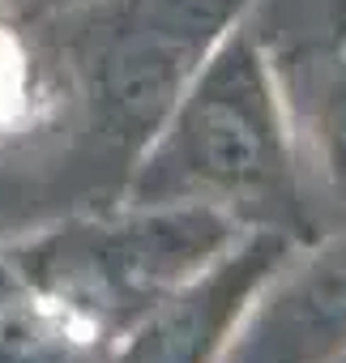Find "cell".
Wrapping results in <instances>:
<instances>
[{
  "mask_svg": "<svg viewBox=\"0 0 346 363\" xmlns=\"http://www.w3.org/2000/svg\"><path fill=\"white\" fill-rule=\"evenodd\" d=\"M240 0H120L90 35V86L116 133H145Z\"/></svg>",
  "mask_w": 346,
  "mask_h": 363,
  "instance_id": "1",
  "label": "cell"
},
{
  "mask_svg": "<svg viewBox=\"0 0 346 363\" xmlns=\"http://www.w3.org/2000/svg\"><path fill=\"white\" fill-rule=\"evenodd\" d=\"M180 154L193 175L223 189H257L278 175V124L257 60L231 48L180 116Z\"/></svg>",
  "mask_w": 346,
  "mask_h": 363,
  "instance_id": "2",
  "label": "cell"
},
{
  "mask_svg": "<svg viewBox=\"0 0 346 363\" xmlns=\"http://www.w3.org/2000/svg\"><path fill=\"white\" fill-rule=\"evenodd\" d=\"M218 231L223 227L210 214H176L73 240L65 248L60 286L99 299V308H133L154 286L176 278L189 261H197L218 240Z\"/></svg>",
  "mask_w": 346,
  "mask_h": 363,
  "instance_id": "3",
  "label": "cell"
},
{
  "mask_svg": "<svg viewBox=\"0 0 346 363\" xmlns=\"http://www.w3.org/2000/svg\"><path fill=\"white\" fill-rule=\"evenodd\" d=\"M278 248H282L278 240H257L240 257L223 261L210 278H201L184 295L162 303L137 329L120 363H206L218 337L227 333L231 316L240 312L244 295L274 265Z\"/></svg>",
  "mask_w": 346,
  "mask_h": 363,
  "instance_id": "4",
  "label": "cell"
},
{
  "mask_svg": "<svg viewBox=\"0 0 346 363\" xmlns=\"http://www.w3.org/2000/svg\"><path fill=\"white\" fill-rule=\"evenodd\" d=\"M346 342V244L320 257L261 316L240 363H316Z\"/></svg>",
  "mask_w": 346,
  "mask_h": 363,
  "instance_id": "5",
  "label": "cell"
},
{
  "mask_svg": "<svg viewBox=\"0 0 346 363\" xmlns=\"http://www.w3.org/2000/svg\"><path fill=\"white\" fill-rule=\"evenodd\" d=\"M325 137H329V162H333V179L346 197V82L333 90L329 111H325Z\"/></svg>",
  "mask_w": 346,
  "mask_h": 363,
  "instance_id": "6",
  "label": "cell"
}]
</instances>
